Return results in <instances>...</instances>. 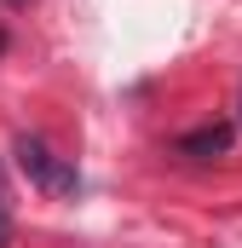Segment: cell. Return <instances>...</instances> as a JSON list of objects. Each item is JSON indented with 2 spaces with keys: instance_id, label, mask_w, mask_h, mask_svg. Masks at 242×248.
I'll return each mask as SVG.
<instances>
[{
  "instance_id": "cell-1",
  "label": "cell",
  "mask_w": 242,
  "mask_h": 248,
  "mask_svg": "<svg viewBox=\"0 0 242 248\" xmlns=\"http://www.w3.org/2000/svg\"><path fill=\"white\" fill-rule=\"evenodd\" d=\"M12 156H17V168H23L35 185L52 190V196H75V190H81V173L63 162L46 139H35V133H17V139H12Z\"/></svg>"
},
{
  "instance_id": "cell-2",
  "label": "cell",
  "mask_w": 242,
  "mask_h": 248,
  "mask_svg": "<svg viewBox=\"0 0 242 248\" xmlns=\"http://www.w3.org/2000/svg\"><path fill=\"white\" fill-rule=\"evenodd\" d=\"M231 127L225 122H213V127H196V133H184L179 139V156H190V162H213V156H225L231 150Z\"/></svg>"
},
{
  "instance_id": "cell-3",
  "label": "cell",
  "mask_w": 242,
  "mask_h": 248,
  "mask_svg": "<svg viewBox=\"0 0 242 248\" xmlns=\"http://www.w3.org/2000/svg\"><path fill=\"white\" fill-rule=\"evenodd\" d=\"M12 243V214H6V196H0V248Z\"/></svg>"
},
{
  "instance_id": "cell-4",
  "label": "cell",
  "mask_w": 242,
  "mask_h": 248,
  "mask_svg": "<svg viewBox=\"0 0 242 248\" xmlns=\"http://www.w3.org/2000/svg\"><path fill=\"white\" fill-rule=\"evenodd\" d=\"M6 6H23V0H6Z\"/></svg>"
}]
</instances>
